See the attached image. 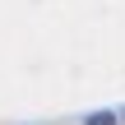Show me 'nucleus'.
I'll return each instance as SVG.
<instances>
[{"mask_svg": "<svg viewBox=\"0 0 125 125\" xmlns=\"http://www.w3.org/2000/svg\"><path fill=\"white\" fill-rule=\"evenodd\" d=\"M88 125H116V116H107V111H93V116H88Z\"/></svg>", "mask_w": 125, "mask_h": 125, "instance_id": "f257e3e1", "label": "nucleus"}]
</instances>
